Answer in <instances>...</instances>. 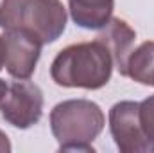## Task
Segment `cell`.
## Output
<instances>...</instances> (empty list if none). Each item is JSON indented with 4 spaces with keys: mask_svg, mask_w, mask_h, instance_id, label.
I'll list each match as a JSON object with an SVG mask.
<instances>
[{
    "mask_svg": "<svg viewBox=\"0 0 154 153\" xmlns=\"http://www.w3.org/2000/svg\"><path fill=\"white\" fill-rule=\"evenodd\" d=\"M113 67L109 49L95 38L93 41L72 43L59 50L50 65V77L65 88L99 90L109 83Z\"/></svg>",
    "mask_w": 154,
    "mask_h": 153,
    "instance_id": "1",
    "label": "cell"
},
{
    "mask_svg": "<svg viewBox=\"0 0 154 153\" xmlns=\"http://www.w3.org/2000/svg\"><path fill=\"white\" fill-rule=\"evenodd\" d=\"M7 86H9V85H7V83L0 77V99H2V97H4V94L7 92Z\"/></svg>",
    "mask_w": 154,
    "mask_h": 153,
    "instance_id": "13",
    "label": "cell"
},
{
    "mask_svg": "<svg viewBox=\"0 0 154 153\" xmlns=\"http://www.w3.org/2000/svg\"><path fill=\"white\" fill-rule=\"evenodd\" d=\"M66 7L61 0H2L0 27L4 31H25L47 45L65 33Z\"/></svg>",
    "mask_w": 154,
    "mask_h": 153,
    "instance_id": "3",
    "label": "cell"
},
{
    "mask_svg": "<svg viewBox=\"0 0 154 153\" xmlns=\"http://www.w3.org/2000/svg\"><path fill=\"white\" fill-rule=\"evenodd\" d=\"M4 69V38L0 34V70Z\"/></svg>",
    "mask_w": 154,
    "mask_h": 153,
    "instance_id": "12",
    "label": "cell"
},
{
    "mask_svg": "<svg viewBox=\"0 0 154 153\" xmlns=\"http://www.w3.org/2000/svg\"><path fill=\"white\" fill-rule=\"evenodd\" d=\"M138 121L149 142L151 153H154V96H149L147 99L138 103Z\"/></svg>",
    "mask_w": 154,
    "mask_h": 153,
    "instance_id": "10",
    "label": "cell"
},
{
    "mask_svg": "<svg viewBox=\"0 0 154 153\" xmlns=\"http://www.w3.org/2000/svg\"><path fill=\"white\" fill-rule=\"evenodd\" d=\"M97 38L100 40L111 52L113 56V63H115L116 70L124 76L125 72V61L133 50L136 33L134 29L122 18H111L106 27L100 29V33L97 34Z\"/></svg>",
    "mask_w": 154,
    "mask_h": 153,
    "instance_id": "7",
    "label": "cell"
},
{
    "mask_svg": "<svg viewBox=\"0 0 154 153\" xmlns=\"http://www.w3.org/2000/svg\"><path fill=\"white\" fill-rule=\"evenodd\" d=\"M4 69L14 79H29L38 65L43 43L25 31H4Z\"/></svg>",
    "mask_w": 154,
    "mask_h": 153,
    "instance_id": "6",
    "label": "cell"
},
{
    "mask_svg": "<svg viewBox=\"0 0 154 153\" xmlns=\"http://www.w3.org/2000/svg\"><path fill=\"white\" fill-rule=\"evenodd\" d=\"M124 76L140 85L154 86V41H143L131 50L125 61Z\"/></svg>",
    "mask_w": 154,
    "mask_h": 153,
    "instance_id": "9",
    "label": "cell"
},
{
    "mask_svg": "<svg viewBox=\"0 0 154 153\" xmlns=\"http://www.w3.org/2000/svg\"><path fill=\"white\" fill-rule=\"evenodd\" d=\"M11 150H13V146L9 142V137L0 130V153H9Z\"/></svg>",
    "mask_w": 154,
    "mask_h": 153,
    "instance_id": "11",
    "label": "cell"
},
{
    "mask_svg": "<svg viewBox=\"0 0 154 153\" xmlns=\"http://www.w3.org/2000/svg\"><path fill=\"white\" fill-rule=\"evenodd\" d=\"M109 132L122 153H151L138 121L136 101H118L109 110Z\"/></svg>",
    "mask_w": 154,
    "mask_h": 153,
    "instance_id": "5",
    "label": "cell"
},
{
    "mask_svg": "<svg viewBox=\"0 0 154 153\" xmlns=\"http://www.w3.org/2000/svg\"><path fill=\"white\" fill-rule=\"evenodd\" d=\"M115 0H68V13L74 24L88 29L100 31L113 18Z\"/></svg>",
    "mask_w": 154,
    "mask_h": 153,
    "instance_id": "8",
    "label": "cell"
},
{
    "mask_svg": "<svg viewBox=\"0 0 154 153\" xmlns=\"http://www.w3.org/2000/svg\"><path fill=\"white\" fill-rule=\"evenodd\" d=\"M0 115L14 128L27 130L43 115V92L29 79H18L7 86L0 99Z\"/></svg>",
    "mask_w": 154,
    "mask_h": 153,
    "instance_id": "4",
    "label": "cell"
},
{
    "mask_svg": "<svg viewBox=\"0 0 154 153\" xmlns=\"http://www.w3.org/2000/svg\"><path fill=\"white\" fill-rule=\"evenodd\" d=\"M106 117L90 99H66L50 112V130L59 151H95L93 141L102 133Z\"/></svg>",
    "mask_w": 154,
    "mask_h": 153,
    "instance_id": "2",
    "label": "cell"
}]
</instances>
